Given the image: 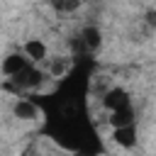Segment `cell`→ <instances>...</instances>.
Segmentation results:
<instances>
[{
	"label": "cell",
	"mask_w": 156,
	"mask_h": 156,
	"mask_svg": "<svg viewBox=\"0 0 156 156\" xmlns=\"http://www.w3.org/2000/svg\"><path fill=\"white\" fill-rule=\"evenodd\" d=\"M41 80H44V73H41L39 68H34V63H29L27 68H22L17 76L10 78V85H7V88L15 90V93H27V90L39 88Z\"/></svg>",
	"instance_id": "1"
},
{
	"label": "cell",
	"mask_w": 156,
	"mask_h": 156,
	"mask_svg": "<svg viewBox=\"0 0 156 156\" xmlns=\"http://www.w3.org/2000/svg\"><path fill=\"white\" fill-rule=\"evenodd\" d=\"M102 105H105L107 110H117V107L132 105V98H129V93H127L124 88L112 85L110 90H105V95H102Z\"/></svg>",
	"instance_id": "2"
},
{
	"label": "cell",
	"mask_w": 156,
	"mask_h": 156,
	"mask_svg": "<svg viewBox=\"0 0 156 156\" xmlns=\"http://www.w3.org/2000/svg\"><path fill=\"white\" fill-rule=\"evenodd\" d=\"M29 63H34V61H29V58L24 56V51H22V54H7V56L2 58V73H5L7 78H12V76H17L22 68H27Z\"/></svg>",
	"instance_id": "3"
},
{
	"label": "cell",
	"mask_w": 156,
	"mask_h": 156,
	"mask_svg": "<svg viewBox=\"0 0 156 156\" xmlns=\"http://www.w3.org/2000/svg\"><path fill=\"white\" fill-rule=\"evenodd\" d=\"M112 139L124 146V149H132L136 144V127L134 124H122V127H112Z\"/></svg>",
	"instance_id": "4"
},
{
	"label": "cell",
	"mask_w": 156,
	"mask_h": 156,
	"mask_svg": "<svg viewBox=\"0 0 156 156\" xmlns=\"http://www.w3.org/2000/svg\"><path fill=\"white\" fill-rule=\"evenodd\" d=\"M22 51H24V56H27L29 61H34V63H39V61H44V58L49 56V49H46V44H44L41 39H27L24 46H22Z\"/></svg>",
	"instance_id": "5"
},
{
	"label": "cell",
	"mask_w": 156,
	"mask_h": 156,
	"mask_svg": "<svg viewBox=\"0 0 156 156\" xmlns=\"http://www.w3.org/2000/svg\"><path fill=\"white\" fill-rule=\"evenodd\" d=\"M39 105L34 102V98H24V100H17L15 102V115L20 119H37L39 117Z\"/></svg>",
	"instance_id": "6"
},
{
	"label": "cell",
	"mask_w": 156,
	"mask_h": 156,
	"mask_svg": "<svg viewBox=\"0 0 156 156\" xmlns=\"http://www.w3.org/2000/svg\"><path fill=\"white\" fill-rule=\"evenodd\" d=\"M136 119V112L132 105H124V107H117V110H110V124L112 127H122V124H134Z\"/></svg>",
	"instance_id": "7"
},
{
	"label": "cell",
	"mask_w": 156,
	"mask_h": 156,
	"mask_svg": "<svg viewBox=\"0 0 156 156\" xmlns=\"http://www.w3.org/2000/svg\"><path fill=\"white\" fill-rule=\"evenodd\" d=\"M51 5H54L56 12H61V15H71V12H76V10L80 7V0H51Z\"/></svg>",
	"instance_id": "8"
},
{
	"label": "cell",
	"mask_w": 156,
	"mask_h": 156,
	"mask_svg": "<svg viewBox=\"0 0 156 156\" xmlns=\"http://www.w3.org/2000/svg\"><path fill=\"white\" fill-rule=\"evenodd\" d=\"M146 17H149V24H151V27H156V10H154V12H149Z\"/></svg>",
	"instance_id": "9"
}]
</instances>
